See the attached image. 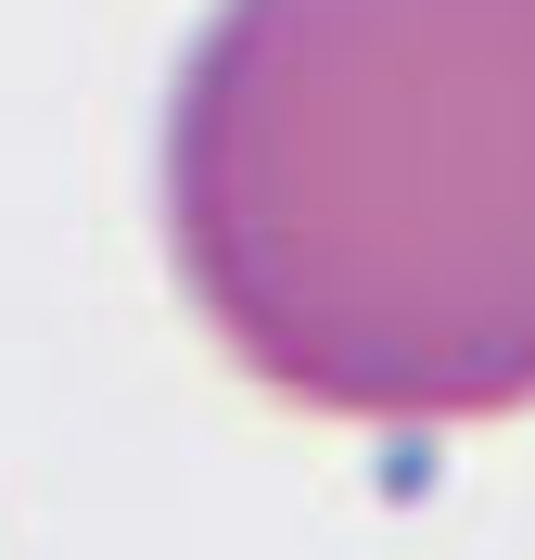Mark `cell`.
<instances>
[{"label":"cell","mask_w":535,"mask_h":560,"mask_svg":"<svg viewBox=\"0 0 535 560\" xmlns=\"http://www.w3.org/2000/svg\"><path fill=\"white\" fill-rule=\"evenodd\" d=\"M153 205L268 395L370 433L535 408V0H217Z\"/></svg>","instance_id":"1"}]
</instances>
